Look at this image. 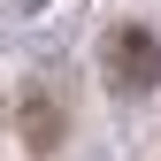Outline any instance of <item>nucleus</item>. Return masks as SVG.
Returning <instances> with one entry per match:
<instances>
[{"instance_id":"1","label":"nucleus","mask_w":161,"mask_h":161,"mask_svg":"<svg viewBox=\"0 0 161 161\" xmlns=\"http://www.w3.org/2000/svg\"><path fill=\"white\" fill-rule=\"evenodd\" d=\"M108 85H123V92H153L161 85V46H153L146 23H115L108 31Z\"/></svg>"},{"instance_id":"2","label":"nucleus","mask_w":161,"mask_h":161,"mask_svg":"<svg viewBox=\"0 0 161 161\" xmlns=\"http://www.w3.org/2000/svg\"><path fill=\"white\" fill-rule=\"evenodd\" d=\"M23 8H38V0H23Z\"/></svg>"}]
</instances>
